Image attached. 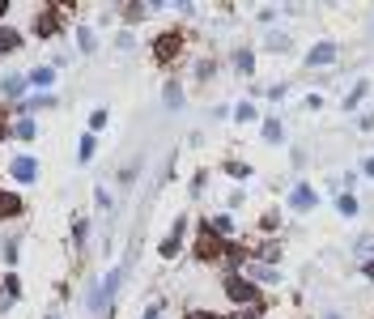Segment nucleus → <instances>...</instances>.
Segmentation results:
<instances>
[{"label": "nucleus", "instance_id": "nucleus-1", "mask_svg": "<svg viewBox=\"0 0 374 319\" xmlns=\"http://www.w3.org/2000/svg\"><path fill=\"white\" fill-rule=\"evenodd\" d=\"M120 281H124V269H111V273H106V277L89 290V311H102L106 302H111V298H115V290H120Z\"/></svg>", "mask_w": 374, "mask_h": 319}, {"label": "nucleus", "instance_id": "nucleus-2", "mask_svg": "<svg viewBox=\"0 0 374 319\" xmlns=\"http://www.w3.org/2000/svg\"><path fill=\"white\" fill-rule=\"evenodd\" d=\"M226 247H230V243H222V234H213V226H204L196 255H200V260H217V255H226Z\"/></svg>", "mask_w": 374, "mask_h": 319}, {"label": "nucleus", "instance_id": "nucleus-3", "mask_svg": "<svg viewBox=\"0 0 374 319\" xmlns=\"http://www.w3.org/2000/svg\"><path fill=\"white\" fill-rule=\"evenodd\" d=\"M319 204V192L310 187V183H298L294 192H289V208H298V213H310Z\"/></svg>", "mask_w": 374, "mask_h": 319}, {"label": "nucleus", "instance_id": "nucleus-4", "mask_svg": "<svg viewBox=\"0 0 374 319\" xmlns=\"http://www.w3.org/2000/svg\"><path fill=\"white\" fill-rule=\"evenodd\" d=\"M60 26H64V13H60V5L43 9V13H38V22H34V30H38V34H56Z\"/></svg>", "mask_w": 374, "mask_h": 319}, {"label": "nucleus", "instance_id": "nucleus-5", "mask_svg": "<svg viewBox=\"0 0 374 319\" xmlns=\"http://www.w3.org/2000/svg\"><path fill=\"white\" fill-rule=\"evenodd\" d=\"M226 294H230L234 302H255V285L243 281V277H230V281H226Z\"/></svg>", "mask_w": 374, "mask_h": 319}, {"label": "nucleus", "instance_id": "nucleus-6", "mask_svg": "<svg viewBox=\"0 0 374 319\" xmlns=\"http://www.w3.org/2000/svg\"><path fill=\"white\" fill-rule=\"evenodd\" d=\"M13 179L17 183H34V175H38V162H34V157H13Z\"/></svg>", "mask_w": 374, "mask_h": 319}, {"label": "nucleus", "instance_id": "nucleus-7", "mask_svg": "<svg viewBox=\"0 0 374 319\" xmlns=\"http://www.w3.org/2000/svg\"><path fill=\"white\" fill-rule=\"evenodd\" d=\"M332 60H336V43H319L306 56V64H332Z\"/></svg>", "mask_w": 374, "mask_h": 319}, {"label": "nucleus", "instance_id": "nucleus-8", "mask_svg": "<svg viewBox=\"0 0 374 319\" xmlns=\"http://www.w3.org/2000/svg\"><path fill=\"white\" fill-rule=\"evenodd\" d=\"M175 51H179V34L171 30V34H162V38H157V47H153V56H157V60H171Z\"/></svg>", "mask_w": 374, "mask_h": 319}, {"label": "nucleus", "instance_id": "nucleus-9", "mask_svg": "<svg viewBox=\"0 0 374 319\" xmlns=\"http://www.w3.org/2000/svg\"><path fill=\"white\" fill-rule=\"evenodd\" d=\"M17 213H22V196L0 192V218H17Z\"/></svg>", "mask_w": 374, "mask_h": 319}, {"label": "nucleus", "instance_id": "nucleus-10", "mask_svg": "<svg viewBox=\"0 0 374 319\" xmlns=\"http://www.w3.org/2000/svg\"><path fill=\"white\" fill-rule=\"evenodd\" d=\"M13 47H22V34H17L13 26H0V56H5V51H13Z\"/></svg>", "mask_w": 374, "mask_h": 319}, {"label": "nucleus", "instance_id": "nucleus-11", "mask_svg": "<svg viewBox=\"0 0 374 319\" xmlns=\"http://www.w3.org/2000/svg\"><path fill=\"white\" fill-rule=\"evenodd\" d=\"M366 94H370V81H357V85H353V90L345 94V111H353V106H357V102H361Z\"/></svg>", "mask_w": 374, "mask_h": 319}, {"label": "nucleus", "instance_id": "nucleus-12", "mask_svg": "<svg viewBox=\"0 0 374 319\" xmlns=\"http://www.w3.org/2000/svg\"><path fill=\"white\" fill-rule=\"evenodd\" d=\"M0 90H5L9 98H17V94L26 90V77H22V73H13V77H5V81H0Z\"/></svg>", "mask_w": 374, "mask_h": 319}, {"label": "nucleus", "instance_id": "nucleus-13", "mask_svg": "<svg viewBox=\"0 0 374 319\" xmlns=\"http://www.w3.org/2000/svg\"><path fill=\"white\" fill-rule=\"evenodd\" d=\"M51 81H56V73H51V69H34L30 73V85H38V90H51Z\"/></svg>", "mask_w": 374, "mask_h": 319}, {"label": "nucleus", "instance_id": "nucleus-14", "mask_svg": "<svg viewBox=\"0 0 374 319\" xmlns=\"http://www.w3.org/2000/svg\"><path fill=\"white\" fill-rule=\"evenodd\" d=\"M281 136H285V128H281V120H264V141H273V145H277Z\"/></svg>", "mask_w": 374, "mask_h": 319}, {"label": "nucleus", "instance_id": "nucleus-15", "mask_svg": "<svg viewBox=\"0 0 374 319\" xmlns=\"http://www.w3.org/2000/svg\"><path fill=\"white\" fill-rule=\"evenodd\" d=\"M336 208H340V218H357V200H353L349 192H340V200H336Z\"/></svg>", "mask_w": 374, "mask_h": 319}, {"label": "nucleus", "instance_id": "nucleus-16", "mask_svg": "<svg viewBox=\"0 0 374 319\" xmlns=\"http://www.w3.org/2000/svg\"><path fill=\"white\" fill-rule=\"evenodd\" d=\"M43 106H51V94H34L30 102H22V111H43Z\"/></svg>", "mask_w": 374, "mask_h": 319}, {"label": "nucleus", "instance_id": "nucleus-17", "mask_svg": "<svg viewBox=\"0 0 374 319\" xmlns=\"http://www.w3.org/2000/svg\"><path fill=\"white\" fill-rule=\"evenodd\" d=\"M251 277H255V281H277L281 273H277V269H268V264H259V269H251Z\"/></svg>", "mask_w": 374, "mask_h": 319}, {"label": "nucleus", "instance_id": "nucleus-18", "mask_svg": "<svg viewBox=\"0 0 374 319\" xmlns=\"http://www.w3.org/2000/svg\"><path fill=\"white\" fill-rule=\"evenodd\" d=\"M234 64H238V73H251L255 56H251V51H238V56H234Z\"/></svg>", "mask_w": 374, "mask_h": 319}, {"label": "nucleus", "instance_id": "nucleus-19", "mask_svg": "<svg viewBox=\"0 0 374 319\" xmlns=\"http://www.w3.org/2000/svg\"><path fill=\"white\" fill-rule=\"evenodd\" d=\"M77 157H81V162H89V157H94V132L81 136V153H77Z\"/></svg>", "mask_w": 374, "mask_h": 319}, {"label": "nucleus", "instance_id": "nucleus-20", "mask_svg": "<svg viewBox=\"0 0 374 319\" xmlns=\"http://www.w3.org/2000/svg\"><path fill=\"white\" fill-rule=\"evenodd\" d=\"M77 38H81V51H94V30H89V26H81Z\"/></svg>", "mask_w": 374, "mask_h": 319}, {"label": "nucleus", "instance_id": "nucleus-21", "mask_svg": "<svg viewBox=\"0 0 374 319\" xmlns=\"http://www.w3.org/2000/svg\"><path fill=\"white\" fill-rule=\"evenodd\" d=\"M166 102H171V106H183V90H179V85H175V81H171V85H166Z\"/></svg>", "mask_w": 374, "mask_h": 319}, {"label": "nucleus", "instance_id": "nucleus-22", "mask_svg": "<svg viewBox=\"0 0 374 319\" xmlns=\"http://www.w3.org/2000/svg\"><path fill=\"white\" fill-rule=\"evenodd\" d=\"M234 120H238V124H247V120H255V106H251V102H243V106H238V111H234Z\"/></svg>", "mask_w": 374, "mask_h": 319}, {"label": "nucleus", "instance_id": "nucleus-23", "mask_svg": "<svg viewBox=\"0 0 374 319\" xmlns=\"http://www.w3.org/2000/svg\"><path fill=\"white\" fill-rule=\"evenodd\" d=\"M13 132H17V136H22V141H30V136H34V124H30V120H22V124H17V128H13Z\"/></svg>", "mask_w": 374, "mask_h": 319}, {"label": "nucleus", "instance_id": "nucleus-24", "mask_svg": "<svg viewBox=\"0 0 374 319\" xmlns=\"http://www.w3.org/2000/svg\"><path fill=\"white\" fill-rule=\"evenodd\" d=\"M102 124H106V111H94V115H89V132H98Z\"/></svg>", "mask_w": 374, "mask_h": 319}, {"label": "nucleus", "instance_id": "nucleus-25", "mask_svg": "<svg viewBox=\"0 0 374 319\" xmlns=\"http://www.w3.org/2000/svg\"><path fill=\"white\" fill-rule=\"evenodd\" d=\"M5 136H9V115L0 111V141H5Z\"/></svg>", "mask_w": 374, "mask_h": 319}, {"label": "nucleus", "instance_id": "nucleus-26", "mask_svg": "<svg viewBox=\"0 0 374 319\" xmlns=\"http://www.w3.org/2000/svg\"><path fill=\"white\" fill-rule=\"evenodd\" d=\"M145 319H162V306H149V311H145Z\"/></svg>", "mask_w": 374, "mask_h": 319}, {"label": "nucleus", "instance_id": "nucleus-27", "mask_svg": "<svg viewBox=\"0 0 374 319\" xmlns=\"http://www.w3.org/2000/svg\"><path fill=\"white\" fill-rule=\"evenodd\" d=\"M366 175H370V179H374V157H366Z\"/></svg>", "mask_w": 374, "mask_h": 319}, {"label": "nucleus", "instance_id": "nucleus-28", "mask_svg": "<svg viewBox=\"0 0 374 319\" xmlns=\"http://www.w3.org/2000/svg\"><path fill=\"white\" fill-rule=\"evenodd\" d=\"M366 277H370V281H374V260H370V264H366Z\"/></svg>", "mask_w": 374, "mask_h": 319}, {"label": "nucleus", "instance_id": "nucleus-29", "mask_svg": "<svg viewBox=\"0 0 374 319\" xmlns=\"http://www.w3.org/2000/svg\"><path fill=\"white\" fill-rule=\"evenodd\" d=\"M243 319H259V311H247V315H243Z\"/></svg>", "mask_w": 374, "mask_h": 319}, {"label": "nucleus", "instance_id": "nucleus-30", "mask_svg": "<svg viewBox=\"0 0 374 319\" xmlns=\"http://www.w3.org/2000/svg\"><path fill=\"white\" fill-rule=\"evenodd\" d=\"M5 13H9V5H5V0H0V17H5Z\"/></svg>", "mask_w": 374, "mask_h": 319}, {"label": "nucleus", "instance_id": "nucleus-31", "mask_svg": "<svg viewBox=\"0 0 374 319\" xmlns=\"http://www.w3.org/2000/svg\"><path fill=\"white\" fill-rule=\"evenodd\" d=\"M192 319H213V315H192Z\"/></svg>", "mask_w": 374, "mask_h": 319}, {"label": "nucleus", "instance_id": "nucleus-32", "mask_svg": "<svg viewBox=\"0 0 374 319\" xmlns=\"http://www.w3.org/2000/svg\"><path fill=\"white\" fill-rule=\"evenodd\" d=\"M328 319H345V315H328Z\"/></svg>", "mask_w": 374, "mask_h": 319}, {"label": "nucleus", "instance_id": "nucleus-33", "mask_svg": "<svg viewBox=\"0 0 374 319\" xmlns=\"http://www.w3.org/2000/svg\"><path fill=\"white\" fill-rule=\"evenodd\" d=\"M47 319H56V315H47Z\"/></svg>", "mask_w": 374, "mask_h": 319}]
</instances>
